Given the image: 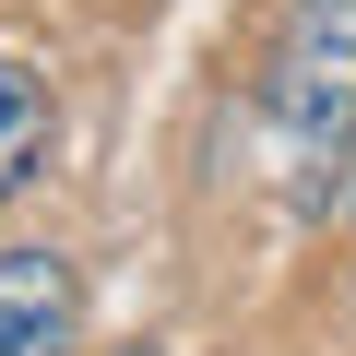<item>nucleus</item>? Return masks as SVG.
I'll list each match as a JSON object with an SVG mask.
<instances>
[{
	"mask_svg": "<svg viewBox=\"0 0 356 356\" xmlns=\"http://www.w3.org/2000/svg\"><path fill=\"white\" fill-rule=\"evenodd\" d=\"M261 166L297 214H332L356 178V0H285V24L261 48Z\"/></svg>",
	"mask_w": 356,
	"mask_h": 356,
	"instance_id": "obj_1",
	"label": "nucleus"
},
{
	"mask_svg": "<svg viewBox=\"0 0 356 356\" xmlns=\"http://www.w3.org/2000/svg\"><path fill=\"white\" fill-rule=\"evenodd\" d=\"M83 285L60 250H0V356H72Z\"/></svg>",
	"mask_w": 356,
	"mask_h": 356,
	"instance_id": "obj_2",
	"label": "nucleus"
},
{
	"mask_svg": "<svg viewBox=\"0 0 356 356\" xmlns=\"http://www.w3.org/2000/svg\"><path fill=\"white\" fill-rule=\"evenodd\" d=\"M48 143H60V95H48V72L0 48V202H13V191H36Z\"/></svg>",
	"mask_w": 356,
	"mask_h": 356,
	"instance_id": "obj_3",
	"label": "nucleus"
},
{
	"mask_svg": "<svg viewBox=\"0 0 356 356\" xmlns=\"http://www.w3.org/2000/svg\"><path fill=\"white\" fill-rule=\"evenodd\" d=\"M119 356H166V344H119Z\"/></svg>",
	"mask_w": 356,
	"mask_h": 356,
	"instance_id": "obj_4",
	"label": "nucleus"
}]
</instances>
